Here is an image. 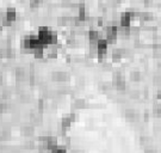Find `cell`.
<instances>
[{"label": "cell", "instance_id": "cb8c5ba5", "mask_svg": "<svg viewBox=\"0 0 161 153\" xmlns=\"http://www.w3.org/2000/svg\"><path fill=\"white\" fill-rule=\"evenodd\" d=\"M158 97H159V98H161V90H159V91H158Z\"/></svg>", "mask_w": 161, "mask_h": 153}, {"label": "cell", "instance_id": "ac0fdd59", "mask_svg": "<svg viewBox=\"0 0 161 153\" xmlns=\"http://www.w3.org/2000/svg\"><path fill=\"white\" fill-rule=\"evenodd\" d=\"M51 153H67L66 152V150L62 148V147H56L55 150H53V151H50Z\"/></svg>", "mask_w": 161, "mask_h": 153}, {"label": "cell", "instance_id": "9a60e30c", "mask_svg": "<svg viewBox=\"0 0 161 153\" xmlns=\"http://www.w3.org/2000/svg\"><path fill=\"white\" fill-rule=\"evenodd\" d=\"M130 77H131V79H134V80H140L141 73H140V71H132V72L130 73Z\"/></svg>", "mask_w": 161, "mask_h": 153}, {"label": "cell", "instance_id": "6da1fadb", "mask_svg": "<svg viewBox=\"0 0 161 153\" xmlns=\"http://www.w3.org/2000/svg\"><path fill=\"white\" fill-rule=\"evenodd\" d=\"M105 33H106V41L107 42H113L116 38H117V33H118V27L117 25H109L105 30Z\"/></svg>", "mask_w": 161, "mask_h": 153}, {"label": "cell", "instance_id": "7402d4cb", "mask_svg": "<svg viewBox=\"0 0 161 153\" xmlns=\"http://www.w3.org/2000/svg\"><path fill=\"white\" fill-rule=\"evenodd\" d=\"M144 153H158L154 148H147L146 151H144Z\"/></svg>", "mask_w": 161, "mask_h": 153}, {"label": "cell", "instance_id": "603a6c76", "mask_svg": "<svg viewBox=\"0 0 161 153\" xmlns=\"http://www.w3.org/2000/svg\"><path fill=\"white\" fill-rule=\"evenodd\" d=\"M152 4H153V1L152 0H144V5L148 7V6H152Z\"/></svg>", "mask_w": 161, "mask_h": 153}, {"label": "cell", "instance_id": "d4e9b609", "mask_svg": "<svg viewBox=\"0 0 161 153\" xmlns=\"http://www.w3.org/2000/svg\"><path fill=\"white\" fill-rule=\"evenodd\" d=\"M1 83H2V75L0 74V84H1Z\"/></svg>", "mask_w": 161, "mask_h": 153}, {"label": "cell", "instance_id": "e0dca14e", "mask_svg": "<svg viewBox=\"0 0 161 153\" xmlns=\"http://www.w3.org/2000/svg\"><path fill=\"white\" fill-rule=\"evenodd\" d=\"M42 0H30V7L31 8H37L41 5Z\"/></svg>", "mask_w": 161, "mask_h": 153}, {"label": "cell", "instance_id": "2e32d148", "mask_svg": "<svg viewBox=\"0 0 161 153\" xmlns=\"http://www.w3.org/2000/svg\"><path fill=\"white\" fill-rule=\"evenodd\" d=\"M23 132L25 133V135H31L32 133H33V127L32 126H25L23 128Z\"/></svg>", "mask_w": 161, "mask_h": 153}, {"label": "cell", "instance_id": "9c48e42d", "mask_svg": "<svg viewBox=\"0 0 161 153\" xmlns=\"http://www.w3.org/2000/svg\"><path fill=\"white\" fill-rule=\"evenodd\" d=\"M125 116H127V119L130 120V121H135V120L138 119V114H137L135 110H132V109L125 110Z\"/></svg>", "mask_w": 161, "mask_h": 153}, {"label": "cell", "instance_id": "5bb4252c", "mask_svg": "<svg viewBox=\"0 0 161 153\" xmlns=\"http://www.w3.org/2000/svg\"><path fill=\"white\" fill-rule=\"evenodd\" d=\"M85 100L82 99V98H79V99H75L74 100V107L75 108H84L85 107Z\"/></svg>", "mask_w": 161, "mask_h": 153}, {"label": "cell", "instance_id": "7a4b0ae2", "mask_svg": "<svg viewBox=\"0 0 161 153\" xmlns=\"http://www.w3.org/2000/svg\"><path fill=\"white\" fill-rule=\"evenodd\" d=\"M113 84L117 86V89L123 90L125 89V79L121 72H116L113 74Z\"/></svg>", "mask_w": 161, "mask_h": 153}, {"label": "cell", "instance_id": "ffe728a7", "mask_svg": "<svg viewBox=\"0 0 161 153\" xmlns=\"http://www.w3.org/2000/svg\"><path fill=\"white\" fill-rule=\"evenodd\" d=\"M38 109L41 111L43 110V99H39V102H38Z\"/></svg>", "mask_w": 161, "mask_h": 153}, {"label": "cell", "instance_id": "44dd1931", "mask_svg": "<svg viewBox=\"0 0 161 153\" xmlns=\"http://www.w3.org/2000/svg\"><path fill=\"white\" fill-rule=\"evenodd\" d=\"M155 113H158V114H160L161 115V104H159V105L155 107Z\"/></svg>", "mask_w": 161, "mask_h": 153}, {"label": "cell", "instance_id": "8992f818", "mask_svg": "<svg viewBox=\"0 0 161 153\" xmlns=\"http://www.w3.org/2000/svg\"><path fill=\"white\" fill-rule=\"evenodd\" d=\"M45 146H47V150L49 151H53L55 150L56 147H59V144H57V139L54 138V136H49L47 142H45Z\"/></svg>", "mask_w": 161, "mask_h": 153}, {"label": "cell", "instance_id": "5b68a950", "mask_svg": "<svg viewBox=\"0 0 161 153\" xmlns=\"http://www.w3.org/2000/svg\"><path fill=\"white\" fill-rule=\"evenodd\" d=\"M5 16H6V18H7L11 23L16 22V21H17V11H16V8L8 7V8L6 10V12H5Z\"/></svg>", "mask_w": 161, "mask_h": 153}, {"label": "cell", "instance_id": "ba28073f", "mask_svg": "<svg viewBox=\"0 0 161 153\" xmlns=\"http://www.w3.org/2000/svg\"><path fill=\"white\" fill-rule=\"evenodd\" d=\"M67 73L63 72V71H56V72H54L53 73V78L55 79V80H59V81H63L67 79Z\"/></svg>", "mask_w": 161, "mask_h": 153}, {"label": "cell", "instance_id": "4fadbf2b", "mask_svg": "<svg viewBox=\"0 0 161 153\" xmlns=\"http://www.w3.org/2000/svg\"><path fill=\"white\" fill-rule=\"evenodd\" d=\"M14 73H16V77H17L18 79H22V78L25 77V69H24L23 67H17V68L14 69Z\"/></svg>", "mask_w": 161, "mask_h": 153}, {"label": "cell", "instance_id": "3957f363", "mask_svg": "<svg viewBox=\"0 0 161 153\" xmlns=\"http://www.w3.org/2000/svg\"><path fill=\"white\" fill-rule=\"evenodd\" d=\"M107 44H109V42H107L105 38H99V40L97 41V54H98L99 56H103V55L106 53V50H107Z\"/></svg>", "mask_w": 161, "mask_h": 153}, {"label": "cell", "instance_id": "d6986e66", "mask_svg": "<svg viewBox=\"0 0 161 153\" xmlns=\"http://www.w3.org/2000/svg\"><path fill=\"white\" fill-rule=\"evenodd\" d=\"M154 83L155 84H161V75H155L154 77Z\"/></svg>", "mask_w": 161, "mask_h": 153}, {"label": "cell", "instance_id": "30bf717a", "mask_svg": "<svg viewBox=\"0 0 161 153\" xmlns=\"http://www.w3.org/2000/svg\"><path fill=\"white\" fill-rule=\"evenodd\" d=\"M88 38H90V42H93V43H97V41L100 38L99 36V32L97 30H90L88 31Z\"/></svg>", "mask_w": 161, "mask_h": 153}, {"label": "cell", "instance_id": "7c38bea8", "mask_svg": "<svg viewBox=\"0 0 161 153\" xmlns=\"http://www.w3.org/2000/svg\"><path fill=\"white\" fill-rule=\"evenodd\" d=\"M123 55H124V49L115 48V49L112 50V58H113V59H121Z\"/></svg>", "mask_w": 161, "mask_h": 153}, {"label": "cell", "instance_id": "277c9868", "mask_svg": "<svg viewBox=\"0 0 161 153\" xmlns=\"http://www.w3.org/2000/svg\"><path fill=\"white\" fill-rule=\"evenodd\" d=\"M132 17H134V13H132V12H124V13L121 16V19H119L121 27H122V28H129Z\"/></svg>", "mask_w": 161, "mask_h": 153}, {"label": "cell", "instance_id": "52a82bcc", "mask_svg": "<svg viewBox=\"0 0 161 153\" xmlns=\"http://www.w3.org/2000/svg\"><path fill=\"white\" fill-rule=\"evenodd\" d=\"M75 120V114H68L67 116H63L62 117V121H61V126L63 128H67L70 126V123Z\"/></svg>", "mask_w": 161, "mask_h": 153}, {"label": "cell", "instance_id": "8fae6325", "mask_svg": "<svg viewBox=\"0 0 161 153\" xmlns=\"http://www.w3.org/2000/svg\"><path fill=\"white\" fill-rule=\"evenodd\" d=\"M32 53H33V56H35V58L41 59V58H43V56H44V47L35 48V49L32 50Z\"/></svg>", "mask_w": 161, "mask_h": 153}]
</instances>
